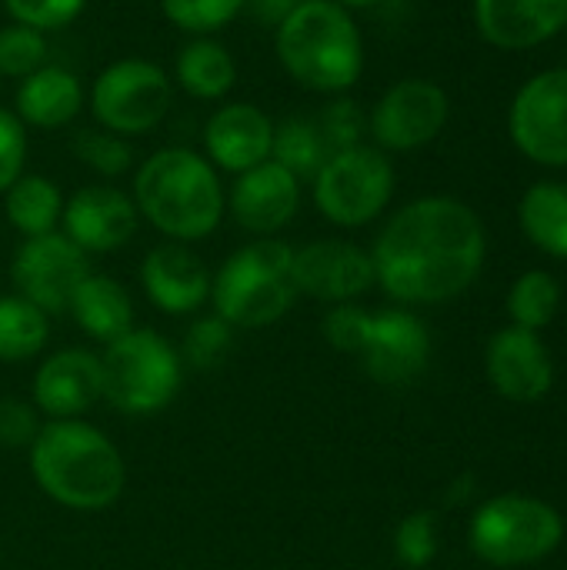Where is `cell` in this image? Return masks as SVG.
<instances>
[{"label":"cell","instance_id":"6da1fadb","mask_svg":"<svg viewBox=\"0 0 567 570\" xmlns=\"http://www.w3.org/2000/svg\"><path fill=\"white\" fill-rule=\"evenodd\" d=\"M481 217L454 197H421L401 207L374 240L381 291L401 304H444L465 294L485 267Z\"/></svg>","mask_w":567,"mask_h":570},{"label":"cell","instance_id":"7a4b0ae2","mask_svg":"<svg viewBox=\"0 0 567 570\" xmlns=\"http://www.w3.org/2000/svg\"><path fill=\"white\" fill-rule=\"evenodd\" d=\"M30 451V474L37 488L70 511H104L127 484V468L117 444L84 417L47 421Z\"/></svg>","mask_w":567,"mask_h":570},{"label":"cell","instance_id":"3957f363","mask_svg":"<svg viewBox=\"0 0 567 570\" xmlns=\"http://www.w3.org/2000/svg\"><path fill=\"white\" fill-rule=\"evenodd\" d=\"M134 204L164 237L190 244L217 230L227 197L207 157L187 147H164L137 167Z\"/></svg>","mask_w":567,"mask_h":570},{"label":"cell","instance_id":"277c9868","mask_svg":"<svg viewBox=\"0 0 567 570\" xmlns=\"http://www.w3.org/2000/svg\"><path fill=\"white\" fill-rule=\"evenodd\" d=\"M281 67L307 90L341 94L364 70V40L348 7L338 0H304L277 27Z\"/></svg>","mask_w":567,"mask_h":570},{"label":"cell","instance_id":"5b68a950","mask_svg":"<svg viewBox=\"0 0 567 570\" xmlns=\"http://www.w3.org/2000/svg\"><path fill=\"white\" fill-rule=\"evenodd\" d=\"M214 314L234 331H261L277 324L297 301L294 247L277 237H257L234 250L211 281Z\"/></svg>","mask_w":567,"mask_h":570},{"label":"cell","instance_id":"8992f818","mask_svg":"<svg viewBox=\"0 0 567 570\" xmlns=\"http://www.w3.org/2000/svg\"><path fill=\"white\" fill-rule=\"evenodd\" d=\"M104 401L127 417L167 411L184 384L180 351L150 327H130L100 354Z\"/></svg>","mask_w":567,"mask_h":570},{"label":"cell","instance_id":"52a82bcc","mask_svg":"<svg viewBox=\"0 0 567 570\" xmlns=\"http://www.w3.org/2000/svg\"><path fill=\"white\" fill-rule=\"evenodd\" d=\"M565 538L561 514L525 494H501L481 504L471 518V551L495 568H521L548 558Z\"/></svg>","mask_w":567,"mask_h":570},{"label":"cell","instance_id":"ba28073f","mask_svg":"<svg viewBox=\"0 0 567 570\" xmlns=\"http://www.w3.org/2000/svg\"><path fill=\"white\" fill-rule=\"evenodd\" d=\"M314 207L338 227H364L391 204L394 167L381 147L354 144L328 157L317 170Z\"/></svg>","mask_w":567,"mask_h":570},{"label":"cell","instance_id":"9c48e42d","mask_svg":"<svg viewBox=\"0 0 567 570\" xmlns=\"http://www.w3.org/2000/svg\"><path fill=\"white\" fill-rule=\"evenodd\" d=\"M170 77L140 57H124L104 67L90 87V110L110 134H150L170 110Z\"/></svg>","mask_w":567,"mask_h":570},{"label":"cell","instance_id":"30bf717a","mask_svg":"<svg viewBox=\"0 0 567 570\" xmlns=\"http://www.w3.org/2000/svg\"><path fill=\"white\" fill-rule=\"evenodd\" d=\"M87 274H90L87 254L57 230L43 237H27L10 264L17 294L37 304L47 317L67 314Z\"/></svg>","mask_w":567,"mask_h":570},{"label":"cell","instance_id":"8fae6325","mask_svg":"<svg viewBox=\"0 0 567 570\" xmlns=\"http://www.w3.org/2000/svg\"><path fill=\"white\" fill-rule=\"evenodd\" d=\"M515 147L545 167H567V67L531 77L511 104Z\"/></svg>","mask_w":567,"mask_h":570},{"label":"cell","instance_id":"7c38bea8","mask_svg":"<svg viewBox=\"0 0 567 570\" xmlns=\"http://www.w3.org/2000/svg\"><path fill=\"white\" fill-rule=\"evenodd\" d=\"M358 357L371 381L384 387H408L428 371L431 361L428 327L411 311H398V307L378 314L371 311Z\"/></svg>","mask_w":567,"mask_h":570},{"label":"cell","instance_id":"4fadbf2b","mask_svg":"<svg viewBox=\"0 0 567 570\" xmlns=\"http://www.w3.org/2000/svg\"><path fill=\"white\" fill-rule=\"evenodd\" d=\"M448 94L421 77L394 83L371 114V137L381 150H418L448 124Z\"/></svg>","mask_w":567,"mask_h":570},{"label":"cell","instance_id":"5bb4252c","mask_svg":"<svg viewBox=\"0 0 567 570\" xmlns=\"http://www.w3.org/2000/svg\"><path fill=\"white\" fill-rule=\"evenodd\" d=\"M378 284L374 261L351 240H311L294 250V287L324 304H354Z\"/></svg>","mask_w":567,"mask_h":570},{"label":"cell","instance_id":"9a60e30c","mask_svg":"<svg viewBox=\"0 0 567 570\" xmlns=\"http://www.w3.org/2000/svg\"><path fill=\"white\" fill-rule=\"evenodd\" d=\"M104 401L100 354L63 347L50 354L33 374V407L47 421H77Z\"/></svg>","mask_w":567,"mask_h":570},{"label":"cell","instance_id":"2e32d148","mask_svg":"<svg viewBox=\"0 0 567 570\" xmlns=\"http://www.w3.org/2000/svg\"><path fill=\"white\" fill-rule=\"evenodd\" d=\"M137 204L110 184L80 187L63 200V237H70L84 254H110L130 244L137 234Z\"/></svg>","mask_w":567,"mask_h":570},{"label":"cell","instance_id":"e0dca14e","mask_svg":"<svg viewBox=\"0 0 567 570\" xmlns=\"http://www.w3.org/2000/svg\"><path fill=\"white\" fill-rule=\"evenodd\" d=\"M301 207V180L281 167L277 160H264L244 174H237L227 210L237 227L257 237H274L284 230Z\"/></svg>","mask_w":567,"mask_h":570},{"label":"cell","instance_id":"ac0fdd59","mask_svg":"<svg viewBox=\"0 0 567 570\" xmlns=\"http://www.w3.org/2000/svg\"><path fill=\"white\" fill-rule=\"evenodd\" d=\"M211 281L214 274L204 267V261L177 240L154 247L140 264V284L147 301L170 317L201 311L211 301Z\"/></svg>","mask_w":567,"mask_h":570},{"label":"cell","instance_id":"d6986e66","mask_svg":"<svg viewBox=\"0 0 567 570\" xmlns=\"http://www.w3.org/2000/svg\"><path fill=\"white\" fill-rule=\"evenodd\" d=\"M488 377L495 384L498 394H505L508 401H541L551 391L555 381V367L548 357V347L541 344L538 331H525V327H505L488 341Z\"/></svg>","mask_w":567,"mask_h":570},{"label":"cell","instance_id":"ffe728a7","mask_svg":"<svg viewBox=\"0 0 567 570\" xmlns=\"http://www.w3.org/2000/svg\"><path fill=\"white\" fill-rule=\"evenodd\" d=\"M204 147L214 167L244 174L271 160L274 120L257 104H224L204 127Z\"/></svg>","mask_w":567,"mask_h":570},{"label":"cell","instance_id":"44dd1931","mask_svg":"<svg viewBox=\"0 0 567 570\" xmlns=\"http://www.w3.org/2000/svg\"><path fill=\"white\" fill-rule=\"evenodd\" d=\"M481 37L501 50H528L567 27V0H475Z\"/></svg>","mask_w":567,"mask_h":570},{"label":"cell","instance_id":"7402d4cb","mask_svg":"<svg viewBox=\"0 0 567 570\" xmlns=\"http://www.w3.org/2000/svg\"><path fill=\"white\" fill-rule=\"evenodd\" d=\"M84 107V87L67 67L43 63L30 77L20 80L17 90V117L23 127L53 130L70 124Z\"/></svg>","mask_w":567,"mask_h":570},{"label":"cell","instance_id":"603a6c76","mask_svg":"<svg viewBox=\"0 0 567 570\" xmlns=\"http://www.w3.org/2000/svg\"><path fill=\"white\" fill-rule=\"evenodd\" d=\"M67 314L77 321V327L87 337H94L100 344H110L134 327V301H130L127 287L107 274H87L84 284L77 287Z\"/></svg>","mask_w":567,"mask_h":570},{"label":"cell","instance_id":"cb8c5ba5","mask_svg":"<svg viewBox=\"0 0 567 570\" xmlns=\"http://www.w3.org/2000/svg\"><path fill=\"white\" fill-rule=\"evenodd\" d=\"M3 210L13 230L23 234V240L43 237V234H53L63 217V194L43 174H20L3 190Z\"/></svg>","mask_w":567,"mask_h":570},{"label":"cell","instance_id":"d4e9b609","mask_svg":"<svg viewBox=\"0 0 567 570\" xmlns=\"http://www.w3.org/2000/svg\"><path fill=\"white\" fill-rule=\"evenodd\" d=\"M174 77L190 97L217 100L234 87L237 63H234V57H231V50L224 43H217L211 37H197V40L180 47Z\"/></svg>","mask_w":567,"mask_h":570},{"label":"cell","instance_id":"484cf974","mask_svg":"<svg viewBox=\"0 0 567 570\" xmlns=\"http://www.w3.org/2000/svg\"><path fill=\"white\" fill-rule=\"evenodd\" d=\"M518 217H521V230L535 247L567 261V184L561 180L535 184L521 197Z\"/></svg>","mask_w":567,"mask_h":570},{"label":"cell","instance_id":"4316f807","mask_svg":"<svg viewBox=\"0 0 567 570\" xmlns=\"http://www.w3.org/2000/svg\"><path fill=\"white\" fill-rule=\"evenodd\" d=\"M50 341V317L20 294L0 297V364H23Z\"/></svg>","mask_w":567,"mask_h":570},{"label":"cell","instance_id":"83f0119b","mask_svg":"<svg viewBox=\"0 0 567 570\" xmlns=\"http://www.w3.org/2000/svg\"><path fill=\"white\" fill-rule=\"evenodd\" d=\"M328 157H331V147L314 117H291L281 127H274L271 160L287 167L297 180H314L317 170L328 164Z\"/></svg>","mask_w":567,"mask_h":570},{"label":"cell","instance_id":"f1b7e54d","mask_svg":"<svg viewBox=\"0 0 567 570\" xmlns=\"http://www.w3.org/2000/svg\"><path fill=\"white\" fill-rule=\"evenodd\" d=\"M558 304H561V287L545 271L521 274L508 294V314H511L515 327H525V331L548 327L551 317L558 314Z\"/></svg>","mask_w":567,"mask_h":570},{"label":"cell","instance_id":"f546056e","mask_svg":"<svg viewBox=\"0 0 567 570\" xmlns=\"http://www.w3.org/2000/svg\"><path fill=\"white\" fill-rule=\"evenodd\" d=\"M234 347V327L227 321H221L217 314L211 317H197L190 324V331L184 334L180 344V361L197 367V371H211L217 364H224V357Z\"/></svg>","mask_w":567,"mask_h":570},{"label":"cell","instance_id":"4dcf8cb0","mask_svg":"<svg viewBox=\"0 0 567 570\" xmlns=\"http://www.w3.org/2000/svg\"><path fill=\"white\" fill-rule=\"evenodd\" d=\"M244 7L247 0H160V10L174 27L201 37L227 27Z\"/></svg>","mask_w":567,"mask_h":570},{"label":"cell","instance_id":"1f68e13d","mask_svg":"<svg viewBox=\"0 0 567 570\" xmlns=\"http://www.w3.org/2000/svg\"><path fill=\"white\" fill-rule=\"evenodd\" d=\"M74 154L80 164H87L100 177H120L134 164V150L120 134H110L104 127L80 130L74 137Z\"/></svg>","mask_w":567,"mask_h":570},{"label":"cell","instance_id":"d6a6232c","mask_svg":"<svg viewBox=\"0 0 567 570\" xmlns=\"http://www.w3.org/2000/svg\"><path fill=\"white\" fill-rule=\"evenodd\" d=\"M394 558L411 570L428 568L438 558V518L431 511H414L398 524Z\"/></svg>","mask_w":567,"mask_h":570},{"label":"cell","instance_id":"836d02e7","mask_svg":"<svg viewBox=\"0 0 567 570\" xmlns=\"http://www.w3.org/2000/svg\"><path fill=\"white\" fill-rule=\"evenodd\" d=\"M47 60V40L40 30L13 23L0 30V73L7 77H30L33 70H40Z\"/></svg>","mask_w":567,"mask_h":570},{"label":"cell","instance_id":"e575fe53","mask_svg":"<svg viewBox=\"0 0 567 570\" xmlns=\"http://www.w3.org/2000/svg\"><path fill=\"white\" fill-rule=\"evenodd\" d=\"M84 3L87 0H3L13 23L33 27L40 33L67 27L84 10Z\"/></svg>","mask_w":567,"mask_h":570},{"label":"cell","instance_id":"d590c367","mask_svg":"<svg viewBox=\"0 0 567 570\" xmlns=\"http://www.w3.org/2000/svg\"><path fill=\"white\" fill-rule=\"evenodd\" d=\"M314 120H317V127H321V134H324L331 154L348 150V147H354V144H364V140H361V137H364V114L354 107V100H334V104H331L321 117H314Z\"/></svg>","mask_w":567,"mask_h":570},{"label":"cell","instance_id":"8d00e7d4","mask_svg":"<svg viewBox=\"0 0 567 570\" xmlns=\"http://www.w3.org/2000/svg\"><path fill=\"white\" fill-rule=\"evenodd\" d=\"M368 314H371V311H364V307H358V304H334V307L328 311L324 324H321L324 341H328L334 351H341V354H358L361 337H364Z\"/></svg>","mask_w":567,"mask_h":570},{"label":"cell","instance_id":"74e56055","mask_svg":"<svg viewBox=\"0 0 567 570\" xmlns=\"http://www.w3.org/2000/svg\"><path fill=\"white\" fill-rule=\"evenodd\" d=\"M40 428V411L30 401L0 397V448H30Z\"/></svg>","mask_w":567,"mask_h":570},{"label":"cell","instance_id":"f35d334b","mask_svg":"<svg viewBox=\"0 0 567 570\" xmlns=\"http://www.w3.org/2000/svg\"><path fill=\"white\" fill-rule=\"evenodd\" d=\"M27 160V127L17 114L0 107V194L23 174Z\"/></svg>","mask_w":567,"mask_h":570},{"label":"cell","instance_id":"ab89813d","mask_svg":"<svg viewBox=\"0 0 567 570\" xmlns=\"http://www.w3.org/2000/svg\"><path fill=\"white\" fill-rule=\"evenodd\" d=\"M297 3H304V0H247L251 13H254L264 27H277Z\"/></svg>","mask_w":567,"mask_h":570},{"label":"cell","instance_id":"60d3db41","mask_svg":"<svg viewBox=\"0 0 567 570\" xmlns=\"http://www.w3.org/2000/svg\"><path fill=\"white\" fill-rule=\"evenodd\" d=\"M341 7H348V10H371V7H378V3H384V0H338Z\"/></svg>","mask_w":567,"mask_h":570}]
</instances>
